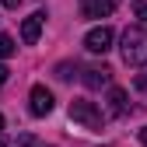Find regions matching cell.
<instances>
[{
    "mask_svg": "<svg viewBox=\"0 0 147 147\" xmlns=\"http://www.w3.org/2000/svg\"><path fill=\"white\" fill-rule=\"evenodd\" d=\"M123 60L130 67H144L147 63V28L130 25L123 32Z\"/></svg>",
    "mask_w": 147,
    "mask_h": 147,
    "instance_id": "cell-1",
    "label": "cell"
},
{
    "mask_svg": "<svg viewBox=\"0 0 147 147\" xmlns=\"http://www.w3.org/2000/svg\"><path fill=\"white\" fill-rule=\"evenodd\" d=\"M67 112H70V119H74V123H81L84 130H102V126H105L102 109H95V102H88V98H74Z\"/></svg>",
    "mask_w": 147,
    "mask_h": 147,
    "instance_id": "cell-2",
    "label": "cell"
},
{
    "mask_svg": "<svg viewBox=\"0 0 147 147\" xmlns=\"http://www.w3.org/2000/svg\"><path fill=\"white\" fill-rule=\"evenodd\" d=\"M112 39H116V35H112L109 25L91 28V32L84 35V49H88V53H109V49H112Z\"/></svg>",
    "mask_w": 147,
    "mask_h": 147,
    "instance_id": "cell-3",
    "label": "cell"
},
{
    "mask_svg": "<svg viewBox=\"0 0 147 147\" xmlns=\"http://www.w3.org/2000/svg\"><path fill=\"white\" fill-rule=\"evenodd\" d=\"M28 109H32V116H49V112H53V91H49L46 84H35Z\"/></svg>",
    "mask_w": 147,
    "mask_h": 147,
    "instance_id": "cell-4",
    "label": "cell"
},
{
    "mask_svg": "<svg viewBox=\"0 0 147 147\" xmlns=\"http://www.w3.org/2000/svg\"><path fill=\"white\" fill-rule=\"evenodd\" d=\"M119 0H81V14L84 18H109L116 11Z\"/></svg>",
    "mask_w": 147,
    "mask_h": 147,
    "instance_id": "cell-5",
    "label": "cell"
},
{
    "mask_svg": "<svg viewBox=\"0 0 147 147\" xmlns=\"http://www.w3.org/2000/svg\"><path fill=\"white\" fill-rule=\"evenodd\" d=\"M42 25H46V14L42 11H35V14H28L25 18V25H21V39L32 46V42H39V32H42Z\"/></svg>",
    "mask_w": 147,
    "mask_h": 147,
    "instance_id": "cell-6",
    "label": "cell"
},
{
    "mask_svg": "<svg viewBox=\"0 0 147 147\" xmlns=\"http://www.w3.org/2000/svg\"><path fill=\"white\" fill-rule=\"evenodd\" d=\"M84 84H88L91 91L109 88V84H112V70H109V67H88V70H84Z\"/></svg>",
    "mask_w": 147,
    "mask_h": 147,
    "instance_id": "cell-7",
    "label": "cell"
},
{
    "mask_svg": "<svg viewBox=\"0 0 147 147\" xmlns=\"http://www.w3.org/2000/svg\"><path fill=\"white\" fill-rule=\"evenodd\" d=\"M109 109H112V116H126L130 112V102H126L123 88H109Z\"/></svg>",
    "mask_w": 147,
    "mask_h": 147,
    "instance_id": "cell-8",
    "label": "cell"
},
{
    "mask_svg": "<svg viewBox=\"0 0 147 147\" xmlns=\"http://www.w3.org/2000/svg\"><path fill=\"white\" fill-rule=\"evenodd\" d=\"M7 56H14V39L11 35H0V60H7Z\"/></svg>",
    "mask_w": 147,
    "mask_h": 147,
    "instance_id": "cell-9",
    "label": "cell"
},
{
    "mask_svg": "<svg viewBox=\"0 0 147 147\" xmlns=\"http://www.w3.org/2000/svg\"><path fill=\"white\" fill-rule=\"evenodd\" d=\"M18 147H42V144L35 140V137H21V140H18Z\"/></svg>",
    "mask_w": 147,
    "mask_h": 147,
    "instance_id": "cell-10",
    "label": "cell"
},
{
    "mask_svg": "<svg viewBox=\"0 0 147 147\" xmlns=\"http://www.w3.org/2000/svg\"><path fill=\"white\" fill-rule=\"evenodd\" d=\"M133 11H137V18H140V21H147V4H144V0H140V4H137Z\"/></svg>",
    "mask_w": 147,
    "mask_h": 147,
    "instance_id": "cell-11",
    "label": "cell"
},
{
    "mask_svg": "<svg viewBox=\"0 0 147 147\" xmlns=\"http://www.w3.org/2000/svg\"><path fill=\"white\" fill-rule=\"evenodd\" d=\"M7 74H11V70H7L4 63H0V88H4V81H7Z\"/></svg>",
    "mask_w": 147,
    "mask_h": 147,
    "instance_id": "cell-12",
    "label": "cell"
},
{
    "mask_svg": "<svg viewBox=\"0 0 147 147\" xmlns=\"http://www.w3.org/2000/svg\"><path fill=\"white\" fill-rule=\"evenodd\" d=\"M0 4H4V7H18V4H21V0H0Z\"/></svg>",
    "mask_w": 147,
    "mask_h": 147,
    "instance_id": "cell-13",
    "label": "cell"
},
{
    "mask_svg": "<svg viewBox=\"0 0 147 147\" xmlns=\"http://www.w3.org/2000/svg\"><path fill=\"white\" fill-rule=\"evenodd\" d=\"M140 144L147 147V126H144V130H140Z\"/></svg>",
    "mask_w": 147,
    "mask_h": 147,
    "instance_id": "cell-14",
    "label": "cell"
},
{
    "mask_svg": "<svg viewBox=\"0 0 147 147\" xmlns=\"http://www.w3.org/2000/svg\"><path fill=\"white\" fill-rule=\"evenodd\" d=\"M0 147H7V140H4V137H0Z\"/></svg>",
    "mask_w": 147,
    "mask_h": 147,
    "instance_id": "cell-15",
    "label": "cell"
},
{
    "mask_svg": "<svg viewBox=\"0 0 147 147\" xmlns=\"http://www.w3.org/2000/svg\"><path fill=\"white\" fill-rule=\"evenodd\" d=\"M0 130H4V116H0Z\"/></svg>",
    "mask_w": 147,
    "mask_h": 147,
    "instance_id": "cell-16",
    "label": "cell"
}]
</instances>
